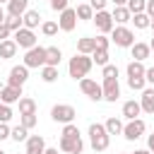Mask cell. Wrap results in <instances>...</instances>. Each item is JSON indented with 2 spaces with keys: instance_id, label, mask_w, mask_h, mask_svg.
Segmentation results:
<instances>
[{
  "instance_id": "23",
  "label": "cell",
  "mask_w": 154,
  "mask_h": 154,
  "mask_svg": "<svg viewBox=\"0 0 154 154\" xmlns=\"http://www.w3.org/2000/svg\"><path fill=\"white\" fill-rule=\"evenodd\" d=\"M94 51H96L94 36H82V38L77 41V53H82V55H91Z\"/></svg>"
},
{
  "instance_id": "43",
  "label": "cell",
  "mask_w": 154,
  "mask_h": 154,
  "mask_svg": "<svg viewBox=\"0 0 154 154\" xmlns=\"http://www.w3.org/2000/svg\"><path fill=\"white\" fill-rule=\"evenodd\" d=\"M106 5H108V0H89V7H91L94 12H101V10H106Z\"/></svg>"
},
{
  "instance_id": "27",
  "label": "cell",
  "mask_w": 154,
  "mask_h": 154,
  "mask_svg": "<svg viewBox=\"0 0 154 154\" xmlns=\"http://www.w3.org/2000/svg\"><path fill=\"white\" fill-rule=\"evenodd\" d=\"M75 14H77V22H79V19H82V22H89V19H94V10L89 7V2H82V5H77Z\"/></svg>"
},
{
  "instance_id": "2",
  "label": "cell",
  "mask_w": 154,
  "mask_h": 154,
  "mask_svg": "<svg viewBox=\"0 0 154 154\" xmlns=\"http://www.w3.org/2000/svg\"><path fill=\"white\" fill-rule=\"evenodd\" d=\"M89 144L94 152H106L111 144V135L106 132L103 123H91L89 125Z\"/></svg>"
},
{
  "instance_id": "37",
  "label": "cell",
  "mask_w": 154,
  "mask_h": 154,
  "mask_svg": "<svg viewBox=\"0 0 154 154\" xmlns=\"http://www.w3.org/2000/svg\"><path fill=\"white\" fill-rule=\"evenodd\" d=\"M60 137H79V128H77L75 123H67V125H63Z\"/></svg>"
},
{
  "instance_id": "4",
  "label": "cell",
  "mask_w": 154,
  "mask_h": 154,
  "mask_svg": "<svg viewBox=\"0 0 154 154\" xmlns=\"http://www.w3.org/2000/svg\"><path fill=\"white\" fill-rule=\"evenodd\" d=\"M111 43H116L118 48H130V46L135 43L132 29H128V26H113V31H111Z\"/></svg>"
},
{
  "instance_id": "6",
  "label": "cell",
  "mask_w": 154,
  "mask_h": 154,
  "mask_svg": "<svg viewBox=\"0 0 154 154\" xmlns=\"http://www.w3.org/2000/svg\"><path fill=\"white\" fill-rule=\"evenodd\" d=\"M22 65H26L29 70H31V67H43V65H46V48H43V46L29 48V51L24 53V63H22Z\"/></svg>"
},
{
  "instance_id": "41",
  "label": "cell",
  "mask_w": 154,
  "mask_h": 154,
  "mask_svg": "<svg viewBox=\"0 0 154 154\" xmlns=\"http://www.w3.org/2000/svg\"><path fill=\"white\" fill-rule=\"evenodd\" d=\"M19 125H24L26 130H31V128L36 125V113H34V116H19Z\"/></svg>"
},
{
  "instance_id": "48",
  "label": "cell",
  "mask_w": 154,
  "mask_h": 154,
  "mask_svg": "<svg viewBox=\"0 0 154 154\" xmlns=\"http://www.w3.org/2000/svg\"><path fill=\"white\" fill-rule=\"evenodd\" d=\"M147 149L154 154V132H152V135H147Z\"/></svg>"
},
{
  "instance_id": "29",
  "label": "cell",
  "mask_w": 154,
  "mask_h": 154,
  "mask_svg": "<svg viewBox=\"0 0 154 154\" xmlns=\"http://www.w3.org/2000/svg\"><path fill=\"white\" fill-rule=\"evenodd\" d=\"M41 79H43L46 84H53V82L58 79V67H51V65H43V67H41Z\"/></svg>"
},
{
  "instance_id": "3",
  "label": "cell",
  "mask_w": 154,
  "mask_h": 154,
  "mask_svg": "<svg viewBox=\"0 0 154 154\" xmlns=\"http://www.w3.org/2000/svg\"><path fill=\"white\" fill-rule=\"evenodd\" d=\"M51 118H53L55 123L67 125V123H75L77 111H75V106H70V103H55V106L51 108Z\"/></svg>"
},
{
  "instance_id": "33",
  "label": "cell",
  "mask_w": 154,
  "mask_h": 154,
  "mask_svg": "<svg viewBox=\"0 0 154 154\" xmlns=\"http://www.w3.org/2000/svg\"><path fill=\"white\" fill-rule=\"evenodd\" d=\"M125 7L130 10V14H140V12H144L147 0H128V5H125Z\"/></svg>"
},
{
  "instance_id": "14",
  "label": "cell",
  "mask_w": 154,
  "mask_h": 154,
  "mask_svg": "<svg viewBox=\"0 0 154 154\" xmlns=\"http://www.w3.org/2000/svg\"><path fill=\"white\" fill-rule=\"evenodd\" d=\"M22 96H24V94H22V87H10V84L0 87V101H2V103H7V106L17 103Z\"/></svg>"
},
{
  "instance_id": "28",
  "label": "cell",
  "mask_w": 154,
  "mask_h": 154,
  "mask_svg": "<svg viewBox=\"0 0 154 154\" xmlns=\"http://www.w3.org/2000/svg\"><path fill=\"white\" fill-rule=\"evenodd\" d=\"M144 65L142 63H137V60H130L128 63V67H125V72H128V77H144Z\"/></svg>"
},
{
  "instance_id": "42",
  "label": "cell",
  "mask_w": 154,
  "mask_h": 154,
  "mask_svg": "<svg viewBox=\"0 0 154 154\" xmlns=\"http://www.w3.org/2000/svg\"><path fill=\"white\" fill-rule=\"evenodd\" d=\"M70 0H51V10H55V12H63V10H67L70 5H67Z\"/></svg>"
},
{
  "instance_id": "47",
  "label": "cell",
  "mask_w": 154,
  "mask_h": 154,
  "mask_svg": "<svg viewBox=\"0 0 154 154\" xmlns=\"http://www.w3.org/2000/svg\"><path fill=\"white\" fill-rule=\"evenodd\" d=\"M144 14L152 19L154 17V0H147V7H144Z\"/></svg>"
},
{
  "instance_id": "5",
  "label": "cell",
  "mask_w": 154,
  "mask_h": 154,
  "mask_svg": "<svg viewBox=\"0 0 154 154\" xmlns=\"http://www.w3.org/2000/svg\"><path fill=\"white\" fill-rule=\"evenodd\" d=\"M144 130H147V123H144L142 118H135V120H128V123L123 125V137H125L128 142H135V140H140V137L144 135Z\"/></svg>"
},
{
  "instance_id": "32",
  "label": "cell",
  "mask_w": 154,
  "mask_h": 154,
  "mask_svg": "<svg viewBox=\"0 0 154 154\" xmlns=\"http://www.w3.org/2000/svg\"><path fill=\"white\" fill-rule=\"evenodd\" d=\"M2 24H5V26L12 31V34H14V31H19V29L24 26V24H22V17H10V14L5 17V22H2Z\"/></svg>"
},
{
  "instance_id": "57",
  "label": "cell",
  "mask_w": 154,
  "mask_h": 154,
  "mask_svg": "<svg viewBox=\"0 0 154 154\" xmlns=\"http://www.w3.org/2000/svg\"><path fill=\"white\" fill-rule=\"evenodd\" d=\"M120 154H125V152H120Z\"/></svg>"
},
{
  "instance_id": "17",
  "label": "cell",
  "mask_w": 154,
  "mask_h": 154,
  "mask_svg": "<svg viewBox=\"0 0 154 154\" xmlns=\"http://www.w3.org/2000/svg\"><path fill=\"white\" fill-rule=\"evenodd\" d=\"M43 149H46V140H43L41 135H29V137H26V149H24V154H43Z\"/></svg>"
},
{
  "instance_id": "18",
  "label": "cell",
  "mask_w": 154,
  "mask_h": 154,
  "mask_svg": "<svg viewBox=\"0 0 154 154\" xmlns=\"http://www.w3.org/2000/svg\"><path fill=\"white\" fill-rule=\"evenodd\" d=\"M140 113H142L140 101L130 99V101H125V103H123V118H125V120H135V118H140Z\"/></svg>"
},
{
  "instance_id": "51",
  "label": "cell",
  "mask_w": 154,
  "mask_h": 154,
  "mask_svg": "<svg viewBox=\"0 0 154 154\" xmlns=\"http://www.w3.org/2000/svg\"><path fill=\"white\" fill-rule=\"evenodd\" d=\"M132 154H152V152H149V149H135Z\"/></svg>"
},
{
  "instance_id": "21",
  "label": "cell",
  "mask_w": 154,
  "mask_h": 154,
  "mask_svg": "<svg viewBox=\"0 0 154 154\" xmlns=\"http://www.w3.org/2000/svg\"><path fill=\"white\" fill-rule=\"evenodd\" d=\"M17 103H19V116H34L36 108H38V103H36L31 96H22Z\"/></svg>"
},
{
  "instance_id": "39",
  "label": "cell",
  "mask_w": 154,
  "mask_h": 154,
  "mask_svg": "<svg viewBox=\"0 0 154 154\" xmlns=\"http://www.w3.org/2000/svg\"><path fill=\"white\" fill-rule=\"evenodd\" d=\"M94 43H96V48H99V51H108L111 38H108L106 34H99V36H94Z\"/></svg>"
},
{
  "instance_id": "55",
  "label": "cell",
  "mask_w": 154,
  "mask_h": 154,
  "mask_svg": "<svg viewBox=\"0 0 154 154\" xmlns=\"http://www.w3.org/2000/svg\"><path fill=\"white\" fill-rule=\"evenodd\" d=\"M7 2H10V0H0V5H7Z\"/></svg>"
},
{
  "instance_id": "26",
  "label": "cell",
  "mask_w": 154,
  "mask_h": 154,
  "mask_svg": "<svg viewBox=\"0 0 154 154\" xmlns=\"http://www.w3.org/2000/svg\"><path fill=\"white\" fill-rule=\"evenodd\" d=\"M103 128H106L108 135H123V120L116 118V116H111V118L103 123Z\"/></svg>"
},
{
  "instance_id": "10",
  "label": "cell",
  "mask_w": 154,
  "mask_h": 154,
  "mask_svg": "<svg viewBox=\"0 0 154 154\" xmlns=\"http://www.w3.org/2000/svg\"><path fill=\"white\" fill-rule=\"evenodd\" d=\"M75 26H77L75 7L63 10V12H60V17H58V29H60V31H65V34H70V31H75Z\"/></svg>"
},
{
  "instance_id": "8",
  "label": "cell",
  "mask_w": 154,
  "mask_h": 154,
  "mask_svg": "<svg viewBox=\"0 0 154 154\" xmlns=\"http://www.w3.org/2000/svg\"><path fill=\"white\" fill-rule=\"evenodd\" d=\"M79 89H82V94H84V96H89L91 101H103V94H101V84H99L96 79H89V77L79 79Z\"/></svg>"
},
{
  "instance_id": "45",
  "label": "cell",
  "mask_w": 154,
  "mask_h": 154,
  "mask_svg": "<svg viewBox=\"0 0 154 154\" xmlns=\"http://www.w3.org/2000/svg\"><path fill=\"white\" fill-rule=\"evenodd\" d=\"M144 82H147L149 87H154V67H147V70H144Z\"/></svg>"
},
{
  "instance_id": "40",
  "label": "cell",
  "mask_w": 154,
  "mask_h": 154,
  "mask_svg": "<svg viewBox=\"0 0 154 154\" xmlns=\"http://www.w3.org/2000/svg\"><path fill=\"white\" fill-rule=\"evenodd\" d=\"M101 75H103V79H108V77H116V79H118V67L108 63V65L101 67Z\"/></svg>"
},
{
  "instance_id": "12",
  "label": "cell",
  "mask_w": 154,
  "mask_h": 154,
  "mask_svg": "<svg viewBox=\"0 0 154 154\" xmlns=\"http://www.w3.org/2000/svg\"><path fill=\"white\" fill-rule=\"evenodd\" d=\"M94 24H96V29L101 31V34H111L113 31V17H111V12L108 10H101V12H94V19H91Z\"/></svg>"
},
{
  "instance_id": "20",
  "label": "cell",
  "mask_w": 154,
  "mask_h": 154,
  "mask_svg": "<svg viewBox=\"0 0 154 154\" xmlns=\"http://www.w3.org/2000/svg\"><path fill=\"white\" fill-rule=\"evenodd\" d=\"M29 10V0H10L7 2V14L10 17H22Z\"/></svg>"
},
{
  "instance_id": "44",
  "label": "cell",
  "mask_w": 154,
  "mask_h": 154,
  "mask_svg": "<svg viewBox=\"0 0 154 154\" xmlns=\"http://www.w3.org/2000/svg\"><path fill=\"white\" fill-rule=\"evenodd\" d=\"M10 130H12V128H10L7 123H0V142H2V140H10Z\"/></svg>"
},
{
  "instance_id": "56",
  "label": "cell",
  "mask_w": 154,
  "mask_h": 154,
  "mask_svg": "<svg viewBox=\"0 0 154 154\" xmlns=\"http://www.w3.org/2000/svg\"><path fill=\"white\" fill-rule=\"evenodd\" d=\"M0 154H5V152H2V149H0Z\"/></svg>"
},
{
  "instance_id": "9",
  "label": "cell",
  "mask_w": 154,
  "mask_h": 154,
  "mask_svg": "<svg viewBox=\"0 0 154 154\" xmlns=\"http://www.w3.org/2000/svg\"><path fill=\"white\" fill-rule=\"evenodd\" d=\"M101 94H103V101L116 103V101L120 99V84H118V79H116V77L103 79V84H101Z\"/></svg>"
},
{
  "instance_id": "36",
  "label": "cell",
  "mask_w": 154,
  "mask_h": 154,
  "mask_svg": "<svg viewBox=\"0 0 154 154\" xmlns=\"http://www.w3.org/2000/svg\"><path fill=\"white\" fill-rule=\"evenodd\" d=\"M128 87L132 91H142L147 87V82H144V77H128Z\"/></svg>"
},
{
  "instance_id": "31",
  "label": "cell",
  "mask_w": 154,
  "mask_h": 154,
  "mask_svg": "<svg viewBox=\"0 0 154 154\" xmlns=\"http://www.w3.org/2000/svg\"><path fill=\"white\" fill-rule=\"evenodd\" d=\"M26 137H29V130L24 125H17L10 130V140H14V142H26Z\"/></svg>"
},
{
  "instance_id": "16",
  "label": "cell",
  "mask_w": 154,
  "mask_h": 154,
  "mask_svg": "<svg viewBox=\"0 0 154 154\" xmlns=\"http://www.w3.org/2000/svg\"><path fill=\"white\" fill-rule=\"evenodd\" d=\"M140 108H142V113L154 116V87H144V89H142V96H140Z\"/></svg>"
},
{
  "instance_id": "49",
  "label": "cell",
  "mask_w": 154,
  "mask_h": 154,
  "mask_svg": "<svg viewBox=\"0 0 154 154\" xmlns=\"http://www.w3.org/2000/svg\"><path fill=\"white\" fill-rule=\"evenodd\" d=\"M58 152H60L58 147H46V149H43V154H58Z\"/></svg>"
},
{
  "instance_id": "19",
  "label": "cell",
  "mask_w": 154,
  "mask_h": 154,
  "mask_svg": "<svg viewBox=\"0 0 154 154\" xmlns=\"http://www.w3.org/2000/svg\"><path fill=\"white\" fill-rule=\"evenodd\" d=\"M22 24L34 31V29L41 24V12H38V10H26V12L22 14Z\"/></svg>"
},
{
  "instance_id": "11",
  "label": "cell",
  "mask_w": 154,
  "mask_h": 154,
  "mask_svg": "<svg viewBox=\"0 0 154 154\" xmlns=\"http://www.w3.org/2000/svg\"><path fill=\"white\" fill-rule=\"evenodd\" d=\"M26 79H29V67L26 65H14L10 70V75H7V84L10 87H24Z\"/></svg>"
},
{
  "instance_id": "1",
  "label": "cell",
  "mask_w": 154,
  "mask_h": 154,
  "mask_svg": "<svg viewBox=\"0 0 154 154\" xmlns=\"http://www.w3.org/2000/svg\"><path fill=\"white\" fill-rule=\"evenodd\" d=\"M91 67H94L91 55H82V53H75V58H70V63H67V72L72 79H84Z\"/></svg>"
},
{
  "instance_id": "13",
  "label": "cell",
  "mask_w": 154,
  "mask_h": 154,
  "mask_svg": "<svg viewBox=\"0 0 154 154\" xmlns=\"http://www.w3.org/2000/svg\"><path fill=\"white\" fill-rule=\"evenodd\" d=\"M58 149H60V152H65V154H82L84 142H82V137H60Z\"/></svg>"
},
{
  "instance_id": "34",
  "label": "cell",
  "mask_w": 154,
  "mask_h": 154,
  "mask_svg": "<svg viewBox=\"0 0 154 154\" xmlns=\"http://www.w3.org/2000/svg\"><path fill=\"white\" fill-rule=\"evenodd\" d=\"M41 34L43 36H55L58 34V22H41Z\"/></svg>"
},
{
  "instance_id": "7",
  "label": "cell",
  "mask_w": 154,
  "mask_h": 154,
  "mask_svg": "<svg viewBox=\"0 0 154 154\" xmlns=\"http://www.w3.org/2000/svg\"><path fill=\"white\" fill-rule=\"evenodd\" d=\"M12 41L17 43V48H24V51L38 46V43H36V34H34L31 29H26V26H22L19 31H14V34H12Z\"/></svg>"
},
{
  "instance_id": "50",
  "label": "cell",
  "mask_w": 154,
  "mask_h": 154,
  "mask_svg": "<svg viewBox=\"0 0 154 154\" xmlns=\"http://www.w3.org/2000/svg\"><path fill=\"white\" fill-rule=\"evenodd\" d=\"M108 2H113L116 7H125V5H128V0H108Z\"/></svg>"
},
{
  "instance_id": "52",
  "label": "cell",
  "mask_w": 154,
  "mask_h": 154,
  "mask_svg": "<svg viewBox=\"0 0 154 154\" xmlns=\"http://www.w3.org/2000/svg\"><path fill=\"white\" fill-rule=\"evenodd\" d=\"M5 17H7V14H5V10H2V5H0V24L5 22Z\"/></svg>"
},
{
  "instance_id": "15",
  "label": "cell",
  "mask_w": 154,
  "mask_h": 154,
  "mask_svg": "<svg viewBox=\"0 0 154 154\" xmlns=\"http://www.w3.org/2000/svg\"><path fill=\"white\" fill-rule=\"evenodd\" d=\"M130 53H132V60L144 63V60L152 55V48H149V43H144V41H135V43L130 46Z\"/></svg>"
},
{
  "instance_id": "38",
  "label": "cell",
  "mask_w": 154,
  "mask_h": 154,
  "mask_svg": "<svg viewBox=\"0 0 154 154\" xmlns=\"http://www.w3.org/2000/svg\"><path fill=\"white\" fill-rule=\"evenodd\" d=\"M12 116H14V113H12V106H7V103L0 101V123H10Z\"/></svg>"
},
{
  "instance_id": "30",
  "label": "cell",
  "mask_w": 154,
  "mask_h": 154,
  "mask_svg": "<svg viewBox=\"0 0 154 154\" xmlns=\"http://www.w3.org/2000/svg\"><path fill=\"white\" fill-rule=\"evenodd\" d=\"M130 22L135 24V29H140V31H142V29H149V22H152V19H149L144 12H140V14H132V17H130Z\"/></svg>"
},
{
  "instance_id": "22",
  "label": "cell",
  "mask_w": 154,
  "mask_h": 154,
  "mask_svg": "<svg viewBox=\"0 0 154 154\" xmlns=\"http://www.w3.org/2000/svg\"><path fill=\"white\" fill-rule=\"evenodd\" d=\"M111 17H113V24H118V26H125L128 22H130V10L128 7H113V12H111Z\"/></svg>"
},
{
  "instance_id": "25",
  "label": "cell",
  "mask_w": 154,
  "mask_h": 154,
  "mask_svg": "<svg viewBox=\"0 0 154 154\" xmlns=\"http://www.w3.org/2000/svg\"><path fill=\"white\" fill-rule=\"evenodd\" d=\"M14 55H17V43H14L12 38L0 41V60H10V58H14Z\"/></svg>"
},
{
  "instance_id": "24",
  "label": "cell",
  "mask_w": 154,
  "mask_h": 154,
  "mask_svg": "<svg viewBox=\"0 0 154 154\" xmlns=\"http://www.w3.org/2000/svg\"><path fill=\"white\" fill-rule=\"evenodd\" d=\"M60 60H63V51H60L58 46H48V48H46V65L58 67Z\"/></svg>"
},
{
  "instance_id": "53",
  "label": "cell",
  "mask_w": 154,
  "mask_h": 154,
  "mask_svg": "<svg viewBox=\"0 0 154 154\" xmlns=\"http://www.w3.org/2000/svg\"><path fill=\"white\" fill-rule=\"evenodd\" d=\"M149 48H152V53H154V36H152V41H149Z\"/></svg>"
},
{
  "instance_id": "46",
  "label": "cell",
  "mask_w": 154,
  "mask_h": 154,
  "mask_svg": "<svg viewBox=\"0 0 154 154\" xmlns=\"http://www.w3.org/2000/svg\"><path fill=\"white\" fill-rule=\"evenodd\" d=\"M10 36H12V31H10L5 24H0V41H7Z\"/></svg>"
},
{
  "instance_id": "35",
  "label": "cell",
  "mask_w": 154,
  "mask_h": 154,
  "mask_svg": "<svg viewBox=\"0 0 154 154\" xmlns=\"http://www.w3.org/2000/svg\"><path fill=\"white\" fill-rule=\"evenodd\" d=\"M91 63H96V65H101V67L108 65V51H99V48H96V51L91 53Z\"/></svg>"
},
{
  "instance_id": "54",
  "label": "cell",
  "mask_w": 154,
  "mask_h": 154,
  "mask_svg": "<svg viewBox=\"0 0 154 154\" xmlns=\"http://www.w3.org/2000/svg\"><path fill=\"white\" fill-rule=\"evenodd\" d=\"M149 29H152V31H154V17H152V22H149Z\"/></svg>"
}]
</instances>
